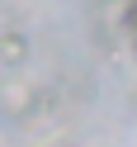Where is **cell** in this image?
I'll list each match as a JSON object with an SVG mask.
<instances>
[{
	"instance_id": "cell-1",
	"label": "cell",
	"mask_w": 137,
	"mask_h": 147,
	"mask_svg": "<svg viewBox=\"0 0 137 147\" xmlns=\"http://www.w3.org/2000/svg\"><path fill=\"white\" fill-rule=\"evenodd\" d=\"M0 57L14 67L19 57H29V38H24V33H5V43H0Z\"/></svg>"
}]
</instances>
